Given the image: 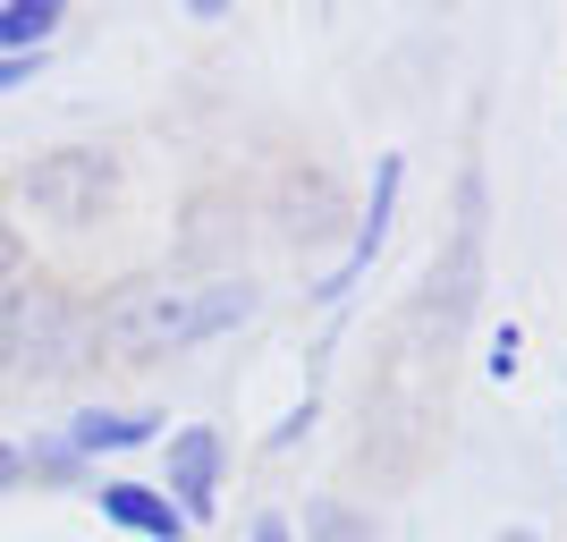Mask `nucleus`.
Here are the masks:
<instances>
[{
  "mask_svg": "<svg viewBox=\"0 0 567 542\" xmlns=\"http://www.w3.org/2000/svg\"><path fill=\"white\" fill-rule=\"evenodd\" d=\"M255 314V280L246 272H220V280H118L111 297H94V348L118 365H162V356H187L220 330H237Z\"/></svg>",
  "mask_w": 567,
  "mask_h": 542,
  "instance_id": "f257e3e1",
  "label": "nucleus"
},
{
  "mask_svg": "<svg viewBox=\"0 0 567 542\" xmlns=\"http://www.w3.org/2000/svg\"><path fill=\"white\" fill-rule=\"evenodd\" d=\"M94 356V297L43 272L0 288V381H69Z\"/></svg>",
  "mask_w": 567,
  "mask_h": 542,
  "instance_id": "f03ea898",
  "label": "nucleus"
},
{
  "mask_svg": "<svg viewBox=\"0 0 567 542\" xmlns=\"http://www.w3.org/2000/svg\"><path fill=\"white\" fill-rule=\"evenodd\" d=\"M18 195L43 221H60V229H94V221L111 213V195H118V153L111 144H51V153L25 162Z\"/></svg>",
  "mask_w": 567,
  "mask_h": 542,
  "instance_id": "7ed1b4c3",
  "label": "nucleus"
},
{
  "mask_svg": "<svg viewBox=\"0 0 567 542\" xmlns=\"http://www.w3.org/2000/svg\"><path fill=\"white\" fill-rule=\"evenodd\" d=\"M220 474H229V441L213 425H178L162 441V492L178 500V518L204 525L220 509Z\"/></svg>",
  "mask_w": 567,
  "mask_h": 542,
  "instance_id": "20e7f679",
  "label": "nucleus"
},
{
  "mask_svg": "<svg viewBox=\"0 0 567 542\" xmlns=\"http://www.w3.org/2000/svg\"><path fill=\"white\" fill-rule=\"evenodd\" d=\"M399 187H406V162H399V153H381V170H373V204L355 213V229H348V255H339L331 272L313 280V306H339V297H348V288L364 280V272H373V255L390 246V213H399Z\"/></svg>",
  "mask_w": 567,
  "mask_h": 542,
  "instance_id": "39448f33",
  "label": "nucleus"
},
{
  "mask_svg": "<svg viewBox=\"0 0 567 542\" xmlns=\"http://www.w3.org/2000/svg\"><path fill=\"white\" fill-rule=\"evenodd\" d=\"M94 509L118 525V534H144V542H195V525L178 518V500L162 483H94Z\"/></svg>",
  "mask_w": 567,
  "mask_h": 542,
  "instance_id": "423d86ee",
  "label": "nucleus"
},
{
  "mask_svg": "<svg viewBox=\"0 0 567 542\" xmlns=\"http://www.w3.org/2000/svg\"><path fill=\"white\" fill-rule=\"evenodd\" d=\"M339 221H348V204H339L331 170H288L280 178V237L288 246H322Z\"/></svg>",
  "mask_w": 567,
  "mask_h": 542,
  "instance_id": "0eeeda50",
  "label": "nucleus"
},
{
  "mask_svg": "<svg viewBox=\"0 0 567 542\" xmlns=\"http://www.w3.org/2000/svg\"><path fill=\"white\" fill-rule=\"evenodd\" d=\"M69 449L94 467V458H118V449H144V441H169V425L153 416V407H85V416H69Z\"/></svg>",
  "mask_w": 567,
  "mask_h": 542,
  "instance_id": "6e6552de",
  "label": "nucleus"
},
{
  "mask_svg": "<svg viewBox=\"0 0 567 542\" xmlns=\"http://www.w3.org/2000/svg\"><path fill=\"white\" fill-rule=\"evenodd\" d=\"M60 25H69V0H0V51H25V60H43Z\"/></svg>",
  "mask_w": 567,
  "mask_h": 542,
  "instance_id": "1a4fd4ad",
  "label": "nucleus"
},
{
  "mask_svg": "<svg viewBox=\"0 0 567 542\" xmlns=\"http://www.w3.org/2000/svg\"><path fill=\"white\" fill-rule=\"evenodd\" d=\"M306 542H381V525L339 492H313L306 500Z\"/></svg>",
  "mask_w": 567,
  "mask_h": 542,
  "instance_id": "9d476101",
  "label": "nucleus"
},
{
  "mask_svg": "<svg viewBox=\"0 0 567 542\" xmlns=\"http://www.w3.org/2000/svg\"><path fill=\"white\" fill-rule=\"evenodd\" d=\"M18 458H25V474H34V483H85V492H94V467L69 449V432H34Z\"/></svg>",
  "mask_w": 567,
  "mask_h": 542,
  "instance_id": "9b49d317",
  "label": "nucleus"
},
{
  "mask_svg": "<svg viewBox=\"0 0 567 542\" xmlns=\"http://www.w3.org/2000/svg\"><path fill=\"white\" fill-rule=\"evenodd\" d=\"M9 280H25V229L0 213V288H9Z\"/></svg>",
  "mask_w": 567,
  "mask_h": 542,
  "instance_id": "f8f14e48",
  "label": "nucleus"
},
{
  "mask_svg": "<svg viewBox=\"0 0 567 542\" xmlns=\"http://www.w3.org/2000/svg\"><path fill=\"white\" fill-rule=\"evenodd\" d=\"M25 76H43V60H25V51H0V94H18Z\"/></svg>",
  "mask_w": 567,
  "mask_h": 542,
  "instance_id": "ddd939ff",
  "label": "nucleus"
},
{
  "mask_svg": "<svg viewBox=\"0 0 567 542\" xmlns=\"http://www.w3.org/2000/svg\"><path fill=\"white\" fill-rule=\"evenodd\" d=\"M25 483V458H18V441H0V492H18Z\"/></svg>",
  "mask_w": 567,
  "mask_h": 542,
  "instance_id": "4468645a",
  "label": "nucleus"
},
{
  "mask_svg": "<svg viewBox=\"0 0 567 542\" xmlns=\"http://www.w3.org/2000/svg\"><path fill=\"white\" fill-rule=\"evenodd\" d=\"M255 542H297V525L288 518H255Z\"/></svg>",
  "mask_w": 567,
  "mask_h": 542,
  "instance_id": "2eb2a0df",
  "label": "nucleus"
}]
</instances>
